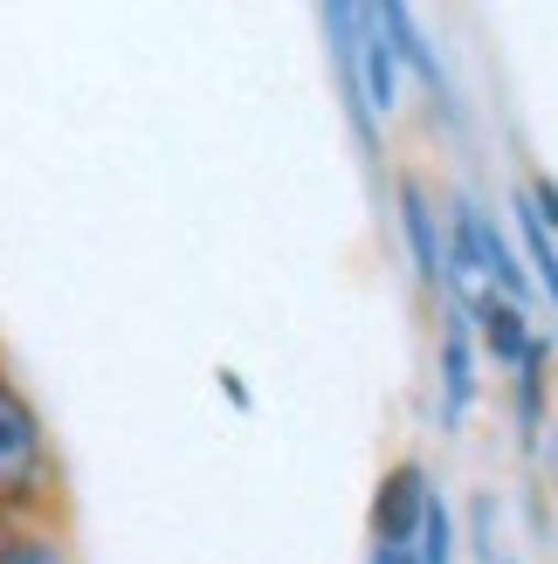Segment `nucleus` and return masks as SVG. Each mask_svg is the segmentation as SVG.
Returning a JSON list of instances; mask_svg holds the SVG:
<instances>
[{
    "mask_svg": "<svg viewBox=\"0 0 558 564\" xmlns=\"http://www.w3.org/2000/svg\"><path fill=\"white\" fill-rule=\"evenodd\" d=\"M0 523H69L55 441L8 358H0Z\"/></svg>",
    "mask_w": 558,
    "mask_h": 564,
    "instance_id": "1",
    "label": "nucleus"
},
{
    "mask_svg": "<svg viewBox=\"0 0 558 564\" xmlns=\"http://www.w3.org/2000/svg\"><path fill=\"white\" fill-rule=\"evenodd\" d=\"M366 63H373V110H394V55H386V42H366Z\"/></svg>",
    "mask_w": 558,
    "mask_h": 564,
    "instance_id": "7",
    "label": "nucleus"
},
{
    "mask_svg": "<svg viewBox=\"0 0 558 564\" xmlns=\"http://www.w3.org/2000/svg\"><path fill=\"white\" fill-rule=\"evenodd\" d=\"M462 400H469V337L449 330V413H462Z\"/></svg>",
    "mask_w": 558,
    "mask_h": 564,
    "instance_id": "6",
    "label": "nucleus"
},
{
    "mask_svg": "<svg viewBox=\"0 0 558 564\" xmlns=\"http://www.w3.org/2000/svg\"><path fill=\"white\" fill-rule=\"evenodd\" d=\"M476 330H483V345H490L496 358H511V365H538V358H545L538 337L524 330V317H517L504 296H476Z\"/></svg>",
    "mask_w": 558,
    "mask_h": 564,
    "instance_id": "2",
    "label": "nucleus"
},
{
    "mask_svg": "<svg viewBox=\"0 0 558 564\" xmlns=\"http://www.w3.org/2000/svg\"><path fill=\"white\" fill-rule=\"evenodd\" d=\"M400 214H407V248H414V269H421V282L434 290L441 282V248H434V220H428V200H421V186H400Z\"/></svg>",
    "mask_w": 558,
    "mask_h": 564,
    "instance_id": "4",
    "label": "nucleus"
},
{
    "mask_svg": "<svg viewBox=\"0 0 558 564\" xmlns=\"http://www.w3.org/2000/svg\"><path fill=\"white\" fill-rule=\"evenodd\" d=\"M517 235H524V248H532V269L545 275V290H551V303H558V248H551V228H545L538 207H532V193H517Z\"/></svg>",
    "mask_w": 558,
    "mask_h": 564,
    "instance_id": "5",
    "label": "nucleus"
},
{
    "mask_svg": "<svg viewBox=\"0 0 558 564\" xmlns=\"http://www.w3.org/2000/svg\"><path fill=\"white\" fill-rule=\"evenodd\" d=\"M366 564H421V544H386V538H373V557Z\"/></svg>",
    "mask_w": 558,
    "mask_h": 564,
    "instance_id": "8",
    "label": "nucleus"
},
{
    "mask_svg": "<svg viewBox=\"0 0 558 564\" xmlns=\"http://www.w3.org/2000/svg\"><path fill=\"white\" fill-rule=\"evenodd\" d=\"M0 564H76L69 523H0Z\"/></svg>",
    "mask_w": 558,
    "mask_h": 564,
    "instance_id": "3",
    "label": "nucleus"
}]
</instances>
